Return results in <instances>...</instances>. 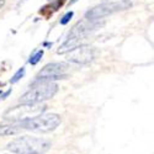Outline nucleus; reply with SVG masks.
<instances>
[{"label":"nucleus","mask_w":154,"mask_h":154,"mask_svg":"<svg viewBox=\"0 0 154 154\" xmlns=\"http://www.w3.org/2000/svg\"><path fill=\"white\" fill-rule=\"evenodd\" d=\"M52 147V143L45 138L22 136L12 139L8 144V150L15 154H45Z\"/></svg>","instance_id":"1"},{"label":"nucleus","mask_w":154,"mask_h":154,"mask_svg":"<svg viewBox=\"0 0 154 154\" xmlns=\"http://www.w3.org/2000/svg\"><path fill=\"white\" fill-rule=\"evenodd\" d=\"M46 109L47 106L42 102H38V104H21L5 111L3 119L10 122H26L42 115L46 111Z\"/></svg>","instance_id":"2"},{"label":"nucleus","mask_w":154,"mask_h":154,"mask_svg":"<svg viewBox=\"0 0 154 154\" xmlns=\"http://www.w3.org/2000/svg\"><path fill=\"white\" fill-rule=\"evenodd\" d=\"M27 93L20 97L21 104H38L45 100L52 99L58 91V85L53 82H37Z\"/></svg>","instance_id":"3"},{"label":"nucleus","mask_w":154,"mask_h":154,"mask_svg":"<svg viewBox=\"0 0 154 154\" xmlns=\"http://www.w3.org/2000/svg\"><path fill=\"white\" fill-rule=\"evenodd\" d=\"M23 131L51 132L56 130L60 123V116L57 113H42L30 121L21 122Z\"/></svg>","instance_id":"4"},{"label":"nucleus","mask_w":154,"mask_h":154,"mask_svg":"<svg viewBox=\"0 0 154 154\" xmlns=\"http://www.w3.org/2000/svg\"><path fill=\"white\" fill-rule=\"evenodd\" d=\"M128 6H130L128 3H102L89 10L85 14V19L89 21H95V20L102 19L104 16H107L110 14H113V12L125 10Z\"/></svg>","instance_id":"5"},{"label":"nucleus","mask_w":154,"mask_h":154,"mask_svg":"<svg viewBox=\"0 0 154 154\" xmlns=\"http://www.w3.org/2000/svg\"><path fill=\"white\" fill-rule=\"evenodd\" d=\"M68 69L66 63H49L42 68L37 74V82H52L57 79H64L67 75L64 74Z\"/></svg>","instance_id":"6"},{"label":"nucleus","mask_w":154,"mask_h":154,"mask_svg":"<svg viewBox=\"0 0 154 154\" xmlns=\"http://www.w3.org/2000/svg\"><path fill=\"white\" fill-rule=\"evenodd\" d=\"M94 58V51L88 45H80L73 51L68 52L67 60L76 64H88Z\"/></svg>","instance_id":"7"},{"label":"nucleus","mask_w":154,"mask_h":154,"mask_svg":"<svg viewBox=\"0 0 154 154\" xmlns=\"http://www.w3.org/2000/svg\"><path fill=\"white\" fill-rule=\"evenodd\" d=\"M23 131L21 122H11L9 125H0V136H12Z\"/></svg>","instance_id":"8"},{"label":"nucleus","mask_w":154,"mask_h":154,"mask_svg":"<svg viewBox=\"0 0 154 154\" xmlns=\"http://www.w3.org/2000/svg\"><path fill=\"white\" fill-rule=\"evenodd\" d=\"M23 74H25V68L22 67V68H20L15 74H14V76H12V78L10 79V83L11 84H15V83H17L22 76H23Z\"/></svg>","instance_id":"9"},{"label":"nucleus","mask_w":154,"mask_h":154,"mask_svg":"<svg viewBox=\"0 0 154 154\" xmlns=\"http://www.w3.org/2000/svg\"><path fill=\"white\" fill-rule=\"evenodd\" d=\"M42 56H43V51H42V49H41V51H37V52H36L33 56H31V58H30V63L35 66V64H37L38 62L41 60Z\"/></svg>","instance_id":"10"},{"label":"nucleus","mask_w":154,"mask_h":154,"mask_svg":"<svg viewBox=\"0 0 154 154\" xmlns=\"http://www.w3.org/2000/svg\"><path fill=\"white\" fill-rule=\"evenodd\" d=\"M73 15H74V12H73V11L67 12V14H66V15H64V16L60 19V25H67V23L70 21V19L73 17Z\"/></svg>","instance_id":"11"},{"label":"nucleus","mask_w":154,"mask_h":154,"mask_svg":"<svg viewBox=\"0 0 154 154\" xmlns=\"http://www.w3.org/2000/svg\"><path fill=\"white\" fill-rule=\"evenodd\" d=\"M128 0H105V3H127Z\"/></svg>","instance_id":"12"},{"label":"nucleus","mask_w":154,"mask_h":154,"mask_svg":"<svg viewBox=\"0 0 154 154\" xmlns=\"http://www.w3.org/2000/svg\"><path fill=\"white\" fill-rule=\"evenodd\" d=\"M10 93H11V90H8V91H6V93H5V94H4L3 96H2V99H5V97H6V96H8V95H9Z\"/></svg>","instance_id":"13"},{"label":"nucleus","mask_w":154,"mask_h":154,"mask_svg":"<svg viewBox=\"0 0 154 154\" xmlns=\"http://www.w3.org/2000/svg\"><path fill=\"white\" fill-rule=\"evenodd\" d=\"M4 4H5V2H4V0H0V9H2V8L4 6Z\"/></svg>","instance_id":"14"},{"label":"nucleus","mask_w":154,"mask_h":154,"mask_svg":"<svg viewBox=\"0 0 154 154\" xmlns=\"http://www.w3.org/2000/svg\"><path fill=\"white\" fill-rule=\"evenodd\" d=\"M78 0H70V4H74V3H76Z\"/></svg>","instance_id":"15"},{"label":"nucleus","mask_w":154,"mask_h":154,"mask_svg":"<svg viewBox=\"0 0 154 154\" xmlns=\"http://www.w3.org/2000/svg\"><path fill=\"white\" fill-rule=\"evenodd\" d=\"M0 93H2V91H0Z\"/></svg>","instance_id":"16"}]
</instances>
